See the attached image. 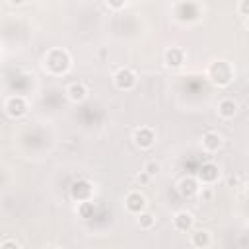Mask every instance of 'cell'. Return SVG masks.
I'll use <instances>...</instances> for the list:
<instances>
[{
	"instance_id": "obj_4",
	"label": "cell",
	"mask_w": 249,
	"mask_h": 249,
	"mask_svg": "<svg viewBox=\"0 0 249 249\" xmlns=\"http://www.w3.org/2000/svg\"><path fill=\"white\" fill-rule=\"evenodd\" d=\"M124 204H126L128 212H132V214L138 216V214L144 212V208H146V198H144L140 193H128Z\"/></svg>"
},
{
	"instance_id": "obj_7",
	"label": "cell",
	"mask_w": 249,
	"mask_h": 249,
	"mask_svg": "<svg viewBox=\"0 0 249 249\" xmlns=\"http://www.w3.org/2000/svg\"><path fill=\"white\" fill-rule=\"evenodd\" d=\"M173 226H175V230H179V231H189L191 226H193V214L187 212V210H179V212L173 216Z\"/></svg>"
},
{
	"instance_id": "obj_2",
	"label": "cell",
	"mask_w": 249,
	"mask_h": 249,
	"mask_svg": "<svg viewBox=\"0 0 249 249\" xmlns=\"http://www.w3.org/2000/svg\"><path fill=\"white\" fill-rule=\"evenodd\" d=\"M132 138H134V144H136L138 148H142V150L152 148V146H154V142H156V134H154V130H152V128H148V126L136 128Z\"/></svg>"
},
{
	"instance_id": "obj_21",
	"label": "cell",
	"mask_w": 249,
	"mask_h": 249,
	"mask_svg": "<svg viewBox=\"0 0 249 249\" xmlns=\"http://www.w3.org/2000/svg\"><path fill=\"white\" fill-rule=\"evenodd\" d=\"M247 195H249V189H247Z\"/></svg>"
},
{
	"instance_id": "obj_19",
	"label": "cell",
	"mask_w": 249,
	"mask_h": 249,
	"mask_svg": "<svg viewBox=\"0 0 249 249\" xmlns=\"http://www.w3.org/2000/svg\"><path fill=\"white\" fill-rule=\"evenodd\" d=\"M10 2H12V4H21L23 0H10Z\"/></svg>"
},
{
	"instance_id": "obj_1",
	"label": "cell",
	"mask_w": 249,
	"mask_h": 249,
	"mask_svg": "<svg viewBox=\"0 0 249 249\" xmlns=\"http://www.w3.org/2000/svg\"><path fill=\"white\" fill-rule=\"evenodd\" d=\"M115 80V86L119 89H132L136 86V74L130 70V68H121L117 70V74L113 76Z\"/></svg>"
},
{
	"instance_id": "obj_5",
	"label": "cell",
	"mask_w": 249,
	"mask_h": 249,
	"mask_svg": "<svg viewBox=\"0 0 249 249\" xmlns=\"http://www.w3.org/2000/svg\"><path fill=\"white\" fill-rule=\"evenodd\" d=\"M218 175H220L218 167H216L212 161H208V163H204V165L200 167V171H198V181L210 185V183H214V181L218 179Z\"/></svg>"
},
{
	"instance_id": "obj_9",
	"label": "cell",
	"mask_w": 249,
	"mask_h": 249,
	"mask_svg": "<svg viewBox=\"0 0 249 249\" xmlns=\"http://www.w3.org/2000/svg\"><path fill=\"white\" fill-rule=\"evenodd\" d=\"M220 146H222V136H220L218 132H206V134L202 136V148H204L206 152L214 154V152L220 150Z\"/></svg>"
},
{
	"instance_id": "obj_17",
	"label": "cell",
	"mask_w": 249,
	"mask_h": 249,
	"mask_svg": "<svg viewBox=\"0 0 249 249\" xmlns=\"http://www.w3.org/2000/svg\"><path fill=\"white\" fill-rule=\"evenodd\" d=\"M239 14L245 16V18H249V0H241V4H239Z\"/></svg>"
},
{
	"instance_id": "obj_18",
	"label": "cell",
	"mask_w": 249,
	"mask_h": 249,
	"mask_svg": "<svg viewBox=\"0 0 249 249\" xmlns=\"http://www.w3.org/2000/svg\"><path fill=\"white\" fill-rule=\"evenodd\" d=\"M124 2H126V0H107V4H109L113 10H121V8L124 6Z\"/></svg>"
},
{
	"instance_id": "obj_3",
	"label": "cell",
	"mask_w": 249,
	"mask_h": 249,
	"mask_svg": "<svg viewBox=\"0 0 249 249\" xmlns=\"http://www.w3.org/2000/svg\"><path fill=\"white\" fill-rule=\"evenodd\" d=\"M25 111H27L25 99L19 97V95H14V97H10L6 101V113L10 117H21V115H25Z\"/></svg>"
},
{
	"instance_id": "obj_10",
	"label": "cell",
	"mask_w": 249,
	"mask_h": 249,
	"mask_svg": "<svg viewBox=\"0 0 249 249\" xmlns=\"http://www.w3.org/2000/svg\"><path fill=\"white\" fill-rule=\"evenodd\" d=\"M60 60H70V56L64 53V51H58V58L56 60H53L51 56H45V66L53 72V68H54V74H60V72H64L68 66L66 64H60Z\"/></svg>"
},
{
	"instance_id": "obj_14",
	"label": "cell",
	"mask_w": 249,
	"mask_h": 249,
	"mask_svg": "<svg viewBox=\"0 0 249 249\" xmlns=\"http://www.w3.org/2000/svg\"><path fill=\"white\" fill-rule=\"evenodd\" d=\"M191 243H193L195 247H206V245H210V235H208V231H204V230L195 231L193 237H191Z\"/></svg>"
},
{
	"instance_id": "obj_20",
	"label": "cell",
	"mask_w": 249,
	"mask_h": 249,
	"mask_svg": "<svg viewBox=\"0 0 249 249\" xmlns=\"http://www.w3.org/2000/svg\"><path fill=\"white\" fill-rule=\"evenodd\" d=\"M247 27H249V18H247Z\"/></svg>"
},
{
	"instance_id": "obj_8",
	"label": "cell",
	"mask_w": 249,
	"mask_h": 249,
	"mask_svg": "<svg viewBox=\"0 0 249 249\" xmlns=\"http://www.w3.org/2000/svg\"><path fill=\"white\" fill-rule=\"evenodd\" d=\"M66 95H68L70 101L80 103V101H84V99L88 97V88H86L84 84H70V86L66 88Z\"/></svg>"
},
{
	"instance_id": "obj_15",
	"label": "cell",
	"mask_w": 249,
	"mask_h": 249,
	"mask_svg": "<svg viewBox=\"0 0 249 249\" xmlns=\"http://www.w3.org/2000/svg\"><path fill=\"white\" fill-rule=\"evenodd\" d=\"M136 224H138L140 228H144V230H150V228L154 226V216H152V214H148V212H140V214H138Z\"/></svg>"
},
{
	"instance_id": "obj_6",
	"label": "cell",
	"mask_w": 249,
	"mask_h": 249,
	"mask_svg": "<svg viewBox=\"0 0 249 249\" xmlns=\"http://www.w3.org/2000/svg\"><path fill=\"white\" fill-rule=\"evenodd\" d=\"M200 191V181L196 179V177H185V179H181V183H179V193L183 195V196H193V195H196Z\"/></svg>"
},
{
	"instance_id": "obj_13",
	"label": "cell",
	"mask_w": 249,
	"mask_h": 249,
	"mask_svg": "<svg viewBox=\"0 0 249 249\" xmlns=\"http://www.w3.org/2000/svg\"><path fill=\"white\" fill-rule=\"evenodd\" d=\"M183 60H185V54H183L181 49H169V51L165 53V64H167V66L177 68V66L183 64Z\"/></svg>"
},
{
	"instance_id": "obj_11",
	"label": "cell",
	"mask_w": 249,
	"mask_h": 249,
	"mask_svg": "<svg viewBox=\"0 0 249 249\" xmlns=\"http://www.w3.org/2000/svg\"><path fill=\"white\" fill-rule=\"evenodd\" d=\"M89 195H91V185L89 183H86V181H76L74 185H72V196L76 198V200H88L89 198Z\"/></svg>"
},
{
	"instance_id": "obj_16",
	"label": "cell",
	"mask_w": 249,
	"mask_h": 249,
	"mask_svg": "<svg viewBox=\"0 0 249 249\" xmlns=\"http://www.w3.org/2000/svg\"><path fill=\"white\" fill-rule=\"evenodd\" d=\"M144 171H146L150 177H154V175L160 171V163H158V161H146V165H144Z\"/></svg>"
},
{
	"instance_id": "obj_12",
	"label": "cell",
	"mask_w": 249,
	"mask_h": 249,
	"mask_svg": "<svg viewBox=\"0 0 249 249\" xmlns=\"http://www.w3.org/2000/svg\"><path fill=\"white\" fill-rule=\"evenodd\" d=\"M235 113H237V103L233 99H222L218 103V115L222 119H231L235 117Z\"/></svg>"
}]
</instances>
